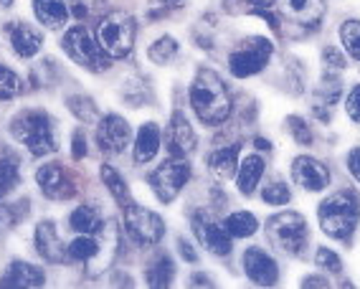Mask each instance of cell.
<instances>
[{"label":"cell","instance_id":"5","mask_svg":"<svg viewBox=\"0 0 360 289\" xmlns=\"http://www.w3.org/2000/svg\"><path fill=\"white\" fill-rule=\"evenodd\" d=\"M266 236L279 251L284 254H302L304 246H307V224H304V216L295 211L277 213L266 221Z\"/></svg>","mask_w":360,"mask_h":289},{"label":"cell","instance_id":"12","mask_svg":"<svg viewBox=\"0 0 360 289\" xmlns=\"http://www.w3.org/2000/svg\"><path fill=\"white\" fill-rule=\"evenodd\" d=\"M292 178L297 180V186H302L309 193H320L330 186L328 165H322L320 160L309 158V155L295 158V162H292Z\"/></svg>","mask_w":360,"mask_h":289},{"label":"cell","instance_id":"26","mask_svg":"<svg viewBox=\"0 0 360 289\" xmlns=\"http://www.w3.org/2000/svg\"><path fill=\"white\" fill-rule=\"evenodd\" d=\"M173 276H175V266L170 262V257H160L155 259V264L148 269L145 279H148L150 287H170Z\"/></svg>","mask_w":360,"mask_h":289},{"label":"cell","instance_id":"34","mask_svg":"<svg viewBox=\"0 0 360 289\" xmlns=\"http://www.w3.org/2000/svg\"><path fill=\"white\" fill-rule=\"evenodd\" d=\"M15 183H18V165H15V160H11V158H3V160H0V198H3Z\"/></svg>","mask_w":360,"mask_h":289},{"label":"cell","instance_id":"44","mask_svg":"<svg viewBox=\"0 0 360 289\" xmlns=\"http://www.w3.org/2000/svg\"><path fill=\"white\" fill-rule=\"evenodd\" d=\"M186 3L188 0H158V6H162V8H183Z\"/></svg>","mask_w":360,"mask_h":289},{"label":"cell","instance_id":"38","mask_svg":"<svg viewBox=\"0 0 360 289\" xmlns=\"http://www.w3.org/2000/svg\"><path fill=\"white\" fill-rule=\"evenodd\" d=\"M345 112H347V117H350L353 122H358V124H360V84L355 86L353 91H350V94H347Z\"/></svg>","mask_w":360,"mask_h":289},{"label":"cell","instance_id":"15","mask_svg":"<svg viewBox=\"0 0 360 289\" xmlns=\"http://www.w3.org/2000/svg\"><path fill=\"white\" fill-rule=\"evenodd\" d=\"M279 13L300 26H317L325 15V3L322 0H279Z\"/></svg>","mask_w":360,"mask_h":289},{"label":"cell","instance_id":"4","mask_svg":"<svg viewBox=\"0 0 360 289\" xmlns=\"http://www.w3.org/2000/svg\"><path fill=\"white\" fill-rule=\"evenodd\" d=\"M137 23L129 13H107L97 26V41L110 58H124L129 56L135 46Z\"/></svg>","mask_w":360,"mask_h":289},{"label":"cell","instance_id":"21","mask_svg":"<svg viewBox=\"0 0 360 289\" xmlns=\"http://www.w3.org/2000/svg\"><path fill=\"white\" fill-rule=\"evenodd\" d=\"M8 287H44V271L26 262H13L6 271Z\"/></svg>","mask_w":360,"mask_h":289},{"label":"cell","instance_id":"31","mask_svg":"<svg viewBox=\"0 0 360 289\" xmlns=\"http://www.w3.org/2000/svg\"><path fill=\"white\" fill-rule=\"evenodd\" d=\"M340 39H342V46H345V51L360 61V20H355V18L345 20L340 26Z\"/></svg>","mask_w":360,"mask_h":289},{"label":"cell","instance_id":"18","mask_svg":"<svg viewBox=\"0 0 360 289\" xmlns=\"http://www.w3.org/2000/svg\"><path fill=\"white\" fill-rule=\"evenodd\" d=\"M264 170H266L264 158H259V155H249V158H244V162H241L238 170H236L238 191L244 193V195H251V193L257 191L259 180L264 178Z\"/></svg>","mask_w":360,"mask_h":289},{"label":"cell","instance_id":"42","mask_svg":"<svg viewBox=\"0 0 360 289\" xmlns=\"http://www.w3.org/2000/svg\"><path fill=\"white\" fill-rule=\"evenodd\" d=\"M71 155L77 158V160H82L84 155H86V140H84V135H74V145H71Z\"/></svg>","mask_w":360,"mask_h":289},{"label":"cell","instance_id":"22","mask_svg":"<svg viewBox=\"0 0 360 289\" xmlns=\"http://www.w3.org/2000/svg\"><path fill=\"white\" fill-rule=\"evenodd\" d=\"M236 158H238V145H233V148H221L208 155V167H211V173L224 183V180L233 178V173L238 170Z\"/></svg>","mask_w":360,"mask_h":289},{"label":"cell","instance_id":"8","mask_svg":"<svg viewBox=\"0 0 360 289\" xmlns=\"http://www.w3.org/2000/svg\"><path fill=\"white\" fill-rule=\"evenodd\" d=\"M271 44L264 36H254V39L246 41L241 49L229 56V69H231L233 77L238 79H246V77H254V74H262L266 69L271 58Z\"/></svg>","mask_w":360,"mask_h":289},{"label":"cell","instance_id":"10","mask_svg":"<svg viewBox=\"0 0 360 289\" xmlns=\"http://www.w3.org/2000/svg\"><path fill=\"white\" fill-rule=\"evenodd\" d=\"M193 233L200 241V246L208 249L211 254H216V257L231 254V233L226 231V226L219 224L208 211L193 213Z\"/></svg>","mask_w":360,"mask_h":289},{"label":"cell","instance_id":"33","mask_svg":"<svg viewBox=\"0 0 360 289\" xmlns=\"http://www.w3.org/2000/svg\"><path fill=\"white\" fill-rule=\"evenodd\" d=\"M20 89V82L8 66H0V102H11Z\"/></svg>","mask_w":360,"mask_h":289},{"label":"cell","instance_id":"32","mask_svg":"<svg viewBox=\"0 0 360 289\" xmlns=\"http://www.w3.org/2000/svg\"><path fill=\"white\" fill-rule=\"evenodd\" d=\"M69 110L82 120V122H97V107L89 96H71L69 99Z\"/></svg>","mask_w":360,"mask_h":289},{"label":"cell","instance_id":"28","mask_svg":"<svg viewBox=\"0 0 360 289\" xmlns=\"http://www.w3.org/2000/svg\"><path fill=\"white\" fill-rule=\"evenodd\" d=\"M71 229L79 233H94L102 226V221H99L97 211L91 206H79L77 211L71 213V219H69Z\"/></svg>","mask_w":360,"mask_h":289},{"label":"cell","instance_id":"6","mask_svg":"<svg viewBox=\"0 0 360 289\" xmlns=\"http://www.w3.org/2000/svg\"><path fill=\"white\" fill-rule=\"evenodd\" d=\"M64 51L74 64L84 66L89 71H104L110 66V56L104 53L97 39H91V33L84 26H74L64 36Z\"/></svg>","mask_w":360,"mask_h":289},{"label":"cell","instance_id":"20","mask_svg":"<svg viewBox=\"0 0 360 289\" xmlns=\"http://www.w3.org/2000/svg\"><path fill=\"white\" fill-rule=\"evenodd\" d=\"M36 251H39L46 262L51 264L61 262L64 251H61V244H58V231L56 226H53V221L39 224V229H36Z\"/></svg>","mask_w":360,"mask_h":289},{"label":"cell","instance_id":"16","mask_svg":"<svg viewBox=\"0 0 360 289\" xmlns=\"http://www.w3.org/2000/svg\"><path fill=\"white\" fill-rule=\"evenodd\" d=\"M8 39H11L13 51L23 58H33L41 51V46H44L41 33L33 31L28 23H13V26H8Z\"/></svg>","mask_w":360,"mask_h":289},{"label":"cell","instance_id":"17","mask_svg":"<svg viewBox=\"0 0 360 289\" xmlns=\"http://www.w3.org/2000/svg\"><path fill=\"white\" fill-rule=\"evenodd\" d=\"M33 13L51 31L64 28L66 20H69V8H66L64 0H33Z\"/></svg>","mask_w":360,"mask_h":289},{"label":"cell","instance_id":"46","mask_svg":"<svg viewBox=\"0 0 360 289\" xmlns=\"http://www.w3.org/2000/svg\"><path fill=\"white\" fill-rule=\"evenodd\" d=\"M193 284H206V287H211V279H208V276H198V274H195L193 276Z\"/></svg>","mask_w":360,"mask_h":289},{"label":"cell","instance_id":"45","mask_svg":"<svg viewBox=\"0 0 360 289\" xmlns=\"http://www.w3.org/2000/svg\"><path fill=\"white\" fill-rule=\"evenodd\" d=\"M302 287H325V279H317V276H309V279H304Z\"/></svg>","mask_w":360,"mask_h":289},{"label":"cell","instance_id":"47","mask_svg":"<svg viewBox=\"0 0 360 289\" xmlns=\"http://www.w3.org/2000/svg\"><path fill=\"white\" fill-rule=\"evenodd\" d=\"M257 150H269V142L259 137V140H257Z\"/></svg>","mask_w":360,"mask_h":289},{"label":"cell","instance_id":"41","mask_svg":"<svg viewBox=\"0 0 360 289\" xmlns=\"http://www.w3.org/2000/svg\"><path fill=\"white\" fill-rule=\"evenodd\" d=\"M178 251H180V257L186 259L188 264H193V262H195V249L191 246V241H186V238H180V241H178Z\"/></svg>","mask_w":360,"mask_h":289},{"label":"cell","instance_id":"3","mask_svg":"<svg viewBox=\"0 0 360 289\" xmlns=\"http://www.w3.org/2000/svg\"><path fill=\"white\" fill-rule=\"evenodd\" d=\"M11 132H13L15 140L26 145L33 158H44V155L53 153L58 148L56 140H53L51 117L46 115V112L39 110L20 112L13 120V124H11Z\"/></svg>","mask_w":360,"mask_h":289},{"label":"cell","instance_id":"7","mask_svg":"<svg viewBox=\"0 0 360 289\" xmlns=\"http://www.w3.org/2000/svg\"><path fill=\"white\" fill-rule=\"evenodd\" d=\"M188 180H191V165L183 158H170L148 175L150 188L162 203H173L178 198V193L186 188Z\"/></svg>","mask_w":360,"mask_h":289},{"label":"cell","instance_id":"1","mask_svg":"<svg viewBox=\"0 0 360 289\" xmlns=\"http://www.w3.org/2000/svg\"><path fill=\"white\" fill-rule=\"evenodd\" d=\"M191 107L206 127L226 122L231 115V99L216 71L200 69L191 84Z\"/></svg>","mask_w":360,"mask_h":289},{"label":"cell","instance_id":"43","mask_svg":"<svg viewBox=\"0 0 360 289\" xmlns=\"http://www.w3.org/2000/svg\"><path fill=\"white\" fill-rule=\"evenodd\" d=\"M241 3H246L251 11H259V8H269L274 0H241Z\"/></svg>","mask_w":360,"mask_h":289},{"label":"cell","instance_id":"9","mask_svg":"<svg viewBox=\"0 0 360 289\" xmlns=\"http://www.w3.org/2000/svg\"><path fill=\"white\" fill-rule=\"evenodd\" d=\"M124 229H127L129 238L142 246L158 244L165 233V224L158 213L142 206H124Z\"/></svg>","mask_w":360,"mask_h":289},{"label":"cell","instance_id":"25","mask_svg":"<svg viewBox=\"0 0 360 289\" xmlns=\"http://www.w3.org/2000/svg\"><path fill=\"white\" fill-rule=\"evenodd\" d=\"M102 180H104V186H107V191L112 193V198H115L120 206H129V200H132L129 188H127V183H124V178L117 173L115 167L104 165L102 167Z\"/></svg>","mask_w":360,"mask_h":289},{"label":"cell","instance_id":"24","mask_svg":"<svg viewBox=\"0 0 360 289\" xmlns=\"http://www.w3.org/2000/svg\"><path fill=\"white\" fill-rule=\"evenodd\" d=\"M224 226H226V231L231 233V238H249V236H254V233L259 231L257 216H254V213H249V211L231 213V216L224 221Z\"/></svg>","mask_w":360,"mask_h":289},{"label":"cell","instance_id":"14","mask_svg":"<svg viewBox=\"0 0 360 289\" xmlns=\"http://www.w3.org/2000/svg\"><path fill=\"white\" fill-rule=\"evenodd\" d=\"M97 140L104 150L110 153H122L132 140V129H129L127 120H122L120 115H107L104 120H99L97 127Z\"/></svg>","mask_w":360,"mask_h":289},{"label":"cell","instance_id":"23","mask_svg":"<svg viewBox=\"0 0 360 289\" xmlns=\"http://www.w3.org/2000/svg\"><path fill=\"white\" fill-rule=\"evenodd\" d=\"M170 137H173V148L178 150L180 155H188L195 150V132H193V127L188 124L183 112H175L173 120H170Z\"/></svg>","mask_w":360,"mask_h":289},{"label":"cell","instance_id":"29","mask_svg":"<svg viewBox=\"0 0 360 289\" xmlns=\"http://www.w3.org/2000/svg\"><path fill=\"white\" fill-rule=\"evenodd\" d=\"M99 254V241L91 233H79V238H74L69 244V257L77 262H89Z\"/></svg>","mask_w":360,"mask_h":289},{"label":"cell","instance_id":"39","mask_svg":"<svg viewBox=\"0 0 360 289\" xmlns=\"http://www.w3.org/2000/svg\"><path fill=\"white\" fill-rule=\"evenodd\" d=\"M322 58H325V64L333 66V69H345V56H342L338 49H325Z\"/></svg>","mask_w":360,"mask_h":289},{"label":"cell","instance_id":"27","mask_svg":"<svg viewBox=\"0 0 360 289\" xmlns=\"http://www.w3.org/2000/svg\"><path fill=\"white\" fill-rule=\"evenodd\" d=\"M178 51H180L178 41H175L173 36H162L160 41H155V44L148 49V56H150V61H153V64L165 66V64H170L175 56H178Z\"/></svg>","mask_w":360,"mask_h":289},{"label":"cell","instance_id":"35","mask_svg":"<svg viewBox=\"0 0 360 289\" xmlns=\"http://www.w3.org/2000/svg\"><path fill=\"white\" fill-rule=\"evenodd\" d=\"M315 264H317V266H320V269L333 271V274H338V271H342V262H340V257H338L335 251H330V249H317V254H315Z\"/></svg>","mask_w":360,"mask_h":289},{"label":"cell","instance_id":"37","mask_svg":"<svg viewBox=\"0 0 360 289\" xmlns=\"http://www.w3.org/2000/svg\"><path fill=\"white\" fill-rule=\"evenodd\" d=\"M102 3L104 0H71V11H74L77 18H86V15L94 13Z\"/></svg>","mask_w":360,"mask_h":289},{"label":"cell","instance_id":"40","mask_svg":"<svg viewBox=\"0 0 360 289\" xmlns=\"http://www.w3.org/2000/svg\"><path fill=\"white\" fill-rule=\"evenodd\" d=\"M347 170H350L353 178L360 183V148H353L347 153Z\"/></svg>","mask_w":360,"mask_h":289},{"label":"cell","instance_id":"13","mask_svg":"<svg viewBox=\"0 0 360 289\" xmlns=\"http://www.w3.org/2000/svg\"><path fill=\"white\" fill-rule=\"evenodd\" d=\"M36 183H39L41 191L53 200H69L71 195L77 193V186H74L71 175L66 173L61 165H56V162H49V165L39 167Z\"/></svg>","mask_w":360,"mask_h":289},{"label":"cell","instance_id":"2","mask_svg":"<svg viewBox=\"0 0 360 289\" xmlns=\"http://www.w3.org/2000/svg\"><path fill=\"white\" fill-rule=\"evenodd\" d=\"M317 219H320V229L333 238H350L353 231L358 229L360 221V203L353 193L340 191L333 193L330 198H325L317 208Z\"/></svg>","mask_w":360,"mask_h":289},{"label":"cell","instance_id":"36","mask_svg":"<svg viewBox=\"0 0 360 289\" xmlns=\"http://www.w3.org/2000/svg\"><path fill=\"white\" fill-rule=\"evenodd\" d=\"M290 129H292V137H295L300 145H312V132H309V127L300 117H295V115L290 117Z\"/></svg>","mask_w":360,"mask_h":289},{"label":"cell","instance_id":"11","mask_svg":"<svg viewBox=\"0 0 360 289\" xmlns=\"http://www.w3.org/2000/svg\"><path fill=\"white\" fill-rule=\"evenodd\" d=\"M244 271L257 287H274L279 279L277 262L259 246H251L244 251Z\"/></svg>","mask_w":360,"mask_h":289},{"label":"cell","instance_id":"48","mask_svg":"<svg viewBox=\"0 0 360 289\" xmlns=\"http://www.w3.org/2000/svg\"><path fill=\"white\" fill-rule=\"evenodd\" d=\"M8 6H13V0H0V8H8Z\"/></svg>","mask_w":360,"mask_h":289},{"label":"cell","instance_id":"19","mask_svg":"<svg viewBox=\"0 0 360 289\" xmlns=\"http://www.w3.org/2000/svg\"><path fill=\"white\" fill-rule=\"evenodd\" d=\"M158 153H160V127L155 122L142 124L135 140V162L142 165V162L155 160Z\"/></svg>","mask_w":360,"mask_h":289},{"label":"cell","instance_id":"30","mask_svg":"<svg viewBox=\"0 0 360 289\" xmlns=\"http://www.w3.org/2000/svg\"><path fill=\"white\" fill-rule=\"evenodd\" d=\"M262 198H264V203H269V206H287L292 200V191L282 180H269V183L262 188Z\"/></svg>","mask_w":360,"mask_h":289}]
</instances>
